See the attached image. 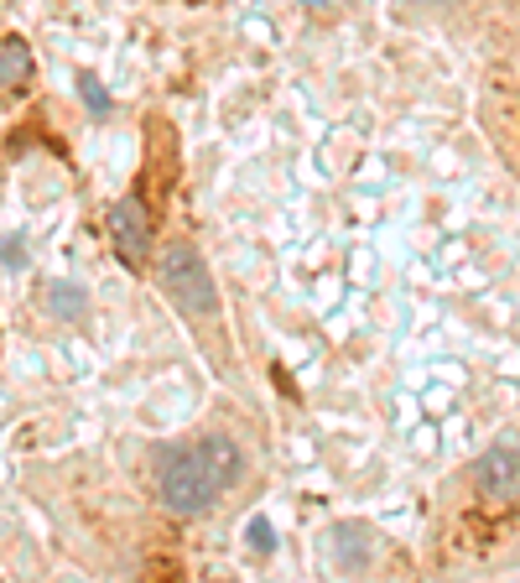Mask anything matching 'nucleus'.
<instances>
[{"label": "nucleus", "instance_id": "obj_2", "mask_svg": "<svg viewBox=\"0 0 520 583\" xmlns=\"http://www.w3.org/2000/svg\"><path fill=\"white\" fill-rule=\"evenodd\" d=\"M157 281L172 303L183 307L188 318H213L219 313V292H213V277L203 256L193 245H166L162 260H157Z\"/></svg>", "mask_w": 520, "mask_h": 583}, {"label": "nucleus", "instance_id": "obj_13", "mask_svg": "<svg viewBox=\"0 0 520 583\" xmlns=\"http://www.w3.org/2000/svg\"><path fill=\"white\" fill-rule=\"evenodd\" d=\"M308 5H323V0H308Z\"/></svg>", "mask_w": 520, "mask_h": 583}, {"label": "nucleus", "instance_id": "obj_6", "mask_svg": "<svg viewBox=\"0 0 520 583\" xmlns=\"http://www.w3.org/2000/svg\"><path fill=\"white\" fill-rule=\"evenodd\" d=\"M333 562L349 568V573L370 568V562H375V537H370L364 526H338V532H333Z\"/></svg>", "mask_w": 520, "mask_h": 583}, {"label": "nucleus", "instance_id": "obj_10", "mask_svg": "<svg viewBox=\"0 0 520 583\" xmlns=\"http://www.w3.org/2000/svg\"><path fill=\"white\" fill-rule=\"evenodd\" d=\"M0 266H5V271H26L22 234H5V240H0Z\"/></svg>", "mask_w": 520, "mask_h": 583}, {"label": "nucleus", "instance_id": "obj_12", "mask_svg": "<svg viewBox=\"0 0 520 583\" xmlns=\"http://www.w3.org/2000/svg\"><path fill=\"white\" fill-rule=\"evenodd\" d=\"M245 537H250L256 552H276V532H271V521H250V526H245Z\"/></svg>", "mask_w": 520, "mask_h": 583}, {"label": "nucleus", "instance_id": "obj_7", "mask_svg": "<svg viewBox=\"0 0 520 583\" xmlns=\"http://www.w3.org/2000/svg\"><path fill=\"white\" fill-rule=\"evenodd\" d=\"M26 78H32V47L22 37H11V42L0 47V84L5 89H22Z\"/></svg>", "mask_w": 520, "mask_h": 583}, {"label": "nucleus", "instance_id": "obj_9", "mask_svg": "<svg viewBox=\"0 0 520 583\" xmlns=\"http://www.w3.org/2000/svg\"><path fill=\"white\" fill-rule=\"evenodd\" d=\"M78 94H84L89 116H110V89H104L99 78H78Z\"/></svg>", "mask_w": 520, "mask_h": 583}, {"label": "nucleus", "instance_id": "obj_3", "mask_svg": "<svg viewBox=\"0 0 520 583\" xmlns=\"http://www.w3.org/2000/svg\"><path fill=\"white\" fill-rule=\"evenodd\" d=\"M473 490L484 495L490 506H520V448H490L473 464Z\"/></svg>", "mask_w": 520, "mask_h": 583}, {"label": "nucleus", "instance_id": "obj_5", "mask_svg": "<svg viewBox=\"0 0 520 583\" xmlns=\"http://www.w3.org/2000/svg\"><path fill=\"white\" fill-rule=\"evenodd\" d=\"M193 453H198L203 474H209L219 490H230L239 474H245V453H239L235 438H203V444H193Z\"/></svg>", "mask_w": 520, "mask_h": 583}, {"label": "nucleus", "instance_id": "obj_11", "mask_svg": "<svg viewBox=\"0 0 520 583\" xmlns=\"http://www.w3.org/2000/svg\"><path fill=\"white\" fill-rule=\"evenodd\" d=\"M495 131H499V120H495ZM505 136L516 141V151H520V94L516 89H505Z\"/></svg>", "mask_w": 520, "mask_h": 583}, {"label": "nucleus", "instance_id": "obj_8", "mask_svg": "<svg viewBox=\"0 0 520 583\" xmlns=\"http://www.w3.org/2000/svg\"><path fill=\"white\" fill-rule=\"evenodd\" d=\"M84 307H89L84 287H73V281H58V287H48V313L58 318V324H78V318H84Z\"/></svg>", "mask_w": 520, "mask_h": 583}, {"label": "nucleus", "instance_id": "obj_4", "mask_svg": "<svg viewBox=\"0 0 520 583\" xmlns=\"http://www.w3.org/2000/svg\"><path fill=\"white\" fill-rule=\"evenodd\" d=\"M110 240H115L120 260H125L131 271H141L146 251H151V224H146L141 198H120V204H110Z\"/></svg>", "mask_w": 520, "mask_h": 583}, {"label": "nucleus", "instance_id": "obj_1", "mask_svg": "<svg viewBox=\"0 0 520 583\" xmlns=\"http://www.w3.org/2000/svg\"><path fill=\"white\" fill-rule=\"evenodd\" d=\"M157 500L172 515H203L219 500V485L203 474L193 448H166L157 459Z\"/></svg>", "mask_w": 520, "mask_h": 583}]
</instances>
